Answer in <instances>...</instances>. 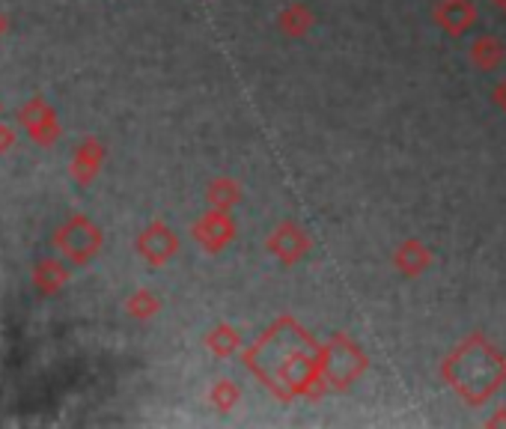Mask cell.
I'll list each match as a JSON object with an SVG mask.
<instances>
[{"label": "cell", "instance_id": "2", "mask_svg": "<svg viewBox=\"0 0 506 429\" xmlns=\"http://www.w3.org/2000/svg\"><path fill=\"white\" fill-rule=\"evenodd\" d=\"M503 57V45H498L494 39H482L473 45V60L480 63V66H494Z\"/></svg>", "mask_w": 506, "mask_h": 429}, {"label": "cell", "instance_id": "1", "mask_svg": "<svg viewBox=\"0 0 506 429\" xmlns=\"http://www.w3.org/2000/svg\"><path fill=\"white\" fill-rule=\"evenodd\" d=\"M503 358H498L494 352L486 346V352H482V361H480V367L477 364H471V355H468V349L461 346L459 349V355L453 358V367L459 370H471V375H461V379L453 382V388H459L461 394L468 396L471 403H477L482 400L486 394H491L494 388H498V382H501V367H506V364H501Z\"/></svg>", "mask_w": 506, "mask_h": 429}, {"label": "cell", "instance_id": "3", "mask_svg": "<svg viewBox=\"0 0 506 429\" xmlns=\"http://www.w3.org/2000/svg\"><path fill=\"white\" fill-rule=\"evenodd\" d=\"M494 6H498V9H503V13H506V0H494Z\"/></svg>", "mask_w": 506, "mask_h": 429}]
</instances>
